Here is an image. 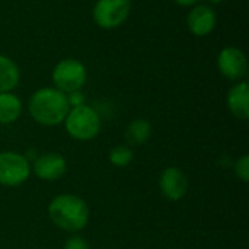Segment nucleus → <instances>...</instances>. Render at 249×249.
Listing matches in <instances>:
<instances>
[{
  "mask_svg": "<svg viewBox=\"0 0 249 249\" xmlns=\"http://www.w3.org/2000/svg\"><path fill=\"white\" fill-rule=\"evenodd\" d=\"M28 109L34 121L45 127H55L64 123L70 105L67 95L55 88L45 86L36 89L29 98Z\"/></svg>",
  "mask_w": 249,
  "mask_h": 249,
  "instance_id": "nucleus-1",
  "label": "nucleus"
},
{
  "mask_svg": "<svg viewBox=\"0 0 249 249\" xmlns=\"http://www.w3.org/2000/svg\"><path fill=\"white\" fill-rule=\"evenodd\" d=\"M89 214L88 203L73 194H60L48 204L50 220L66 232L83 231L89 223Z\"/></svg>",
  "mask_w": 249,
  "mask_h": 249,
  "instance_id": "nucleus-2",
  "label": "nucleus"
},
{
  "mask_svg": "<svg viewBox=\"0 0 249 249\" xmlns=\"http://www.w3.org/2000/svg\"><path fill=\"white\" fill-rule=\"evenodd\" d=\"M64 127L69 136L79 142H88L95 139L101 131V117L89 105H80L70 108L66 120Z\"/></svg>",
  "mask_w": 249,
  "mask_h": 249,
  "instance_id": "nucleus-3",
  "label": "nucleus"
},
{
  "mask_svg": "<svg viewBox=\"0 0 249 249\" xmlns=\"http://www.w3.org/2000/svg\"><path fill=\"white\" fill-rule=\"evenodd\" d=\"M51 79L54 88L67 95L70 92L82 90L88 80V70L80 60L67 57L60 60L54 66L51 71Z\"/></svg>",
  "mask_w": 249,
  "mask_h": 249,
  "instance_id": "nucleus-4",
  "label": "nucleus"
},
{
  "mask_svg": "<svg viewBox=\"0 0 249 249\" xmlns=\"http://www.w3.org/2000/svg\"><path fill=\"white\" fill-rule=\"evenodd\" d=\"M131 0H96L92 7V19L101 29H115L130 16Z\"/></svg>",
  "mask_w": 249,
  "mask_h": 249,
  "instance_id": "nucleus-5",
  "label": "nucleus"
},
{
  "mask_svg": "<svg viewBox=\"0 0 249 249\" xmlns=\"http://www.w3.org/2000/svg\"><path fill=\"white\" fill-rule=\"evenodd\" d=\"M31 163L28 158L16 152H0V185L18 187L28 181Z\"/></svg>",
  "mask_w": 249,
  "mask_h": 249,
  "instance_id": "nucleus-6",
  "label": "nucleus"
},
{
  "mask_svg": "<svg viewBox=\"0 0 249 249\" xmlns=\"http://www.w3.org/2000/svg\"><path fill=\"white\" fill-rule=\"evenodd\" d=\"M217 69L223 77L241 82L248 73L247 54L238 47H225L217 54Z\"/></svg>",
  "mask_w": 249,
  "mask_h": 249,
  "instance_id": "nucleus-7",
  "label": "nucleus"
},
{
  "mask_svg": "<svg viewBox=\"0 0 249 249\" xmlns=\"http://www.w3.org/2000/svg\"><path fill=\"white\" fill-rule=\"evenodd\" d=\"M216 25L217 15L210 4L197 3L187 15V28L194 36H209L216 29Z\"/></svg>",
  "mask_w": 249,
  "mask_h": 249,
  "instance_id": "nucleus-8",
  "label": "nucleus"
},
{
  "mask_svg": "<svg viewBox=\"0 0 249 249\" xmlns=\"http://www.w3.org/2000/svg\"><path fill=\"white\" fill-rule=\"evenodd\" d=\"M159 188L165 198H168L169 201H178L184 198L188 191V178L182 169L177 166H169L160 174Z\"/></svg>",
  "mask_w": 249,
  "mask_h": 249,
  "instance_id": "nucleus-9",
  "label": "nucleus"
},
{
  "mask_svg": "<svg viewBox=\"0 0 249 249\" xmlns=\"http://www.w3.org/2000/svg\"><path fill=\"white\" fill-rule=\"evenodd\" d=\"M31 171L42 181H57L67 171V162L60 153H44L31 165Z\"/></svg>",
  "mask_w": 249,
  "mask_h": 249,
  "instance_id": "nucleus-10",
  "label": "nucleus"
},
{
  "mask_svg": "<svg viewBox=\"0 0 249 249\" xmlns=\"http://www.w3.org/2000/svg\"><path fill=\"white\" fill-rule=\"evenodd\" d=\"M226 104L232 115L241 121L249 118V86L245 80L236 82L228 92Z\"/></svg>",
  "mask_w": 249,
  "mask_h": 249,
  "instance_id": "nucleus-11",
  "label": "nucleus"
},
{
  "mask_svg": "<svg viewBox=\"0 0 249 249\" xmlns=\"http://www.w3.org/2000/svg\"><path fill=\"white\" fill-rule=\"evenodd\" d=\"M20 80L19 66L7 55L0 54V93L12 92Z\"/></svg>",
  "mask_w": 249,
  "mask_h": 249,
  "instance_id": "nucleus-12",
  "label": "nucleus"
},
{
  "mask_svg": "<svg viewBox=\"0 0 249 249\" xmlns=\"http://www.w3.org/2000/svg\"><path fill=\"white\" fill-rule=\"evenodd\" d=\"M22 101L13 92L0 93V124H12L22 114Z\"/></svg>",
  "mask_w": 249,
  "mask_h": 249,
  "instance_id": "nucleus-13",
  "label": "nucleus"
},
{
  "mask_svg": "<svg viewBox=\"0 0 249 249\" xmlns=\"http://www.w3.org/2000/svg\"><path fill=\"white\" fill-rule=\"evenodd\" d=\"M125 142L130 146H142L147 143L152 136V124L147 120L137 118L131 121L125 128Z\"/></svg>",
  "mask_w": 249,
  "mask_h": 249,
  "instance_id": "nucleus-14",
  "label": "nucleus"
},
{
  "mask_svg": "<svg viewBox=\"0 0 249 249\" xmlns=\"http://www.w3.org/2000/svg\"><path fill=\"white\" fill-rule=\"evenodd\" d=\"M133 150L130 146H124V144H118L115 146L114 149H111L108 158H109V162L117 166V168H124V166H128L133 160Z\"/></svg>",
  "mask_w": 249,
  "mask_h": 249,
  "instance_id": "nucleus-15",
  "label": "nucleus"
},
{
  "mask_svg": "<svg viewBox=\"0 0 249 249\" xmlns=\"http://www.w3.org/2000/svg\"><path fill=\"white\" fill-rule=\"evenodd\" d=\"M235 174L236 177L242 181V182H248L249 181V156L248 155H242L235 165Z\"/></svg>",
  "mask_w": 249,
  "mask_h": 249,
  "instance_id": "nucleus-16",
  "label": "nucleus"
},
{
  "mask_svg": "<svg viewBox=\"0 0 249 249\" xmlns=\"http://www.w3.org/2000/svg\"><path fill=\"white\" fill-rule=\"evenodd\" d=\"M63 249H90L89 244L80 236H71L66 241Z\"/></svg>",
  "mask_w": 249,
  "mask_h": 249,
  "instance_id": "nucleus-17",
  "label": "nucleus"
},
{
  "mask_svg": "<svg viewBox=\"0 0 249 249\" xmlns=\"http://www.w3.org/2000/svg\"><path fill=\"white\" fill-rule=\"evenodd\" d=\"M67 101H69V105L70 108H74V107H80V105H85L86 102V98L83 95L82 90H76V92H70L67 93Z\"/></svg>",
  "mask_w": 249,
  "mask_h": 249,
  "instance_id": "nucleus-18",
  "label": "nucleus"
},
{
  "mask_svg": "<svg viewBox=\"0 0 249 249\" xmlns=\"http://www.w3.org/2000/svg\"><path fill=\"white\" fill-rule=\"evenodd\" d=\"M177 4L182 6V7H193L196 6L197 3H200V0H174Z\"/></svg>",
  "mask_w": 249,
  "mask_h": 249,
  "instance_id": "nucleus-19",
  "label": "nucleus"
},
{
  "mask_svg": "<svg viewBox=\"0 0 249 249\" xmlns=\"http://www.w3.org/2000/svg\"><path fill=\"white\" fill-rule=\"evenodd\" d=\"M207 1H209L210 4H214V6H216V4H220V3H223L225 0H207Z\"/></svg>",
  "mask_w": 249,
  "mask_h": 249,
  "instance_id": "nucleus-20",
  "label": "nucleus"
}]
</instances>
